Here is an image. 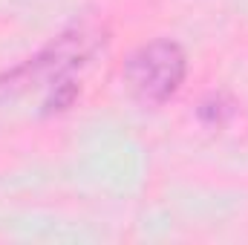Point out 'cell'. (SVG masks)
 Listing matches in <instances>:
<instances>
[{"instance_id": "obj_2", "label": "cell", "mask_w": 248, "mask_h": 245, "mask_svg": "<svg viewBox=\"0 0 248 245\" xmlns=\"http://www.w3.org/2000/svg\"><path fill=\"white\" fill-rule=\"evenodd\" d=\"M187 75L185 49L176 41H150L124 63V78L133 95L144 104H165Z\"/></svg>"}, {"instance_id": "obj_3", "label": "cell", "mask_w": 248, "mask_h": 245, "mask_svg": "<svg viewBox=\"0 0 248 245\" xmlns=\"http://www.w3.org/2000/svg\"><path fill=\"white\" fill-rule=\"evenodd\" d=\"M234 107L237 104L228 95L214 92V95H208L199 104V119H202V124H208V127H225V124L231 122V116H234Z\"/></svg>"}, {"instance_id": "obj_1", "label": "cell", "mask_w": 248, "mask_h": 245, "mask_svg": "<svg viewBox=\"0 0 248 245\" xmlns=\"http://www.w3.org/2000/svg\"><path fill=\"white\" fill-rule=\"evenodd\" d=\"M98 46H104V32L93 26H75L58 35L46 49L0 75V104L23 95L32 87L52 90L63 78H72V72L90 61L98 52Z\"/></svg>"}]
</instances>
